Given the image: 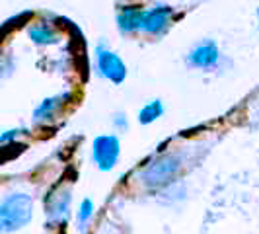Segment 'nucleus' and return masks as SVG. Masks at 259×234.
<instances>
[{
	"label": "nucleus",
	"mask_w": 259,
	"mask_h": 234,
	"mask_svg": "<svg viewBox=\"0 0 259 234\" xmlns=\"http://www.w3.org/2000/svg\"><path fill=\"white\" fill-rule=\"evenodd\" d=\"M174 20H176V10L171 6H166V4L148 6V8H144L141 33L148 35V37H162L171 27Z\"/></svg>",
	"instance_id": "4"
},
{
	"label": "nucleus",
	"mask_w": 259,
	"mask_h": 234,
	"mask_svg": "<svg viewBox=\"0 0 259 234\" xmlns=\"http://www.w3.org/2000/svg\"><path fill=\"white\" fill-rule=\"evenodd\" d=\"M94 213H96V205H94V201L92 199H84L82 203H80V207H78V224H80V230H86V226H88V222L94 219Z\"/></svg>",
	"instance_id": "12"
},
{
	"label": "nucleus",
	"mask_w": 259,
	"mask_h": 234,
	"mask_svg": "<svg viewBox=\"0 0 259 234\" xmlns=\"http://www.w3.org/2000/svg\"><path fill=\"white\" fill-rule=\"evenodd\" d=\"M24 131L22 129H10V131H6V133H2V137H0V143L2 144H8L10 141H16L20 135H22Z\"/></svg>",
	"instance_id": "14"
},
{
	"label": "nucleus",
	"mask_w": 259,
	"mask_h": 234,
	"mask_svg": "<svg viewBox=\"0 0 259 234\" xmlns=\"http://www.w3.org/2000/svg\"><path fill=\"white\" fill-rule=\"evenodd\" d=\"M33 211L35 203L33 197L22 191L6 195L0 203V226L2 232H16L20 228H24L27 222L33 219Z\"/></svg>",
	"instance_id": "1"
},
{
	"label": "nucleus",
	"mask_w": 259,
	"mask_h": 234,
	"mask_svg": "<svg viewBox=\"0 0 259 234\" xmlns=\"http://www.w3.org/2000/svg\"><path fill=\"white\" fill-rule=\"evenodd\" d=\"M121 156V143L115 135H100L92 143V160L100 172H111Z\"/></svg>",
	"instance_id": "5"
},
{
	"label": "nucleus",
	"mask_w": 259,
	"mask_h": 234,
	"mask_svg": "<svg viewBox=\"0 0 259 234\" xmlns=\"http://www.w3.org/2000/svg\"><path fill=\"white\" fill-rule=\"evenodd\" d=\"M70 191L68 189H59V191H51L49 197L45 199V215L51 222H59L65 224L70 213Z\"/></svg>",
	"instance_id": "7"
},
{
	"label": "nucleus",
	"mask_w": 259,
	"mask_h": 234,
	"mask_svg": "<svg viewBox=\"0 0 259 234\" xmlns=\"http://www.w3.org/2000/svg\"><path fill=\"white\" fill-rule=\"evenodd\" d=\"M219 61H221V51L214 41H201L187 53V63L193 68L208 70L219 65Z\"/></svg>",
	"instance_id": "6"
},
{
	"label": "nucleus",
	"mask_w": 259,
	"mask_h": 234,
	"mask_svg": "<svg viewBox=\"0 0 259 234\" xmlns=\"http://www.w3.org/2000/svg\"><path fill=\"white\" fill-rule=\"evenodd\" d=\"M27 37L37 47H53L63 41V35L51 22H33L26 29Z\"/></svg>",
	"instance_id": "8"
},
{
	"label": "nucleus",
	"mask_w": 259,
	"mask_h": 234,
	"mask_svg": "<svg viewBox=\"0 0 259 234\" xmlns=\"http://www.w3.org/2000/svg\"><path fill=\"white\" fill-rule=\"evenodd\" d=\"M143 6H123L117 12V29L121 35H133V33H141L143 27Z\"/></svg>",
	"instance_id": "9"
},
{
	"label": "nucleus",
	"mask_w": 259,
	"mask_h": 234,
	"mask_svg": "<svg viewBox=\"0 0 259 234\" xmlns=\"http://www.w3.org/2000/svg\"><path fill=\"white\" fill-rule=\"evenodd\" d=\"M164 115V104H162V100H150L148 104H144L141 107V111H139V123L141 125H150V123H154L156 119H160V117Z\"/></svg>",
	"instance_id": "11"
},
{
	"label": "nucleus",
	"mask_w": 259,
	"mask_h": 234,
	"mask_svg": "<svg viewBox=\"0 0 259 234\" xmlns=\"http://www.w3.org/2000/svg\"><path fill=\"white\" fill-rule=\"evenodd\" d=\"M94 59H96L98 74L102 78H105V80H109L111 84H121V82L127 78V65H125L123 59H121L113 49H109L105 43H98V45H96Z\"/></svg>",
	"instance_id": "3"
},
{
	"label": "nucleus",
	"mask_w": 259,
	"mask_h": 234,
	"mask_svg": "<svg viewBox=\"0 0 259 234\" xmlns=\"http://www.w3.org/2000/svg\"><path fill=\"white\" fill-rule=\"evenodd\" d=\"M72 98L70 92H65V94H57V96H51V98H45L41 104L33 109V121L37 125H43V123H49L55 119V115L59 113V109Z\"/></svg>",
	"instance_id": "10"
},
{
	"label": "nucleus",
	"mask_w": 259,
	"mask_h": 234,
	"mask_svg": "<svg viewBox=\"0 0 259 234\" xmlns=\"http://www.w3.org/2000/svg\"><path fill=\"white\" fill-rule=\"evenodd\" d=\"M257 24H259V10H257Z\"/></svg>",
	"instance_id": "15"
},
{
	"label": "nucleus",
	"mask_w": 259,
	"mask_h": 234,
	"mask_svg": "<svg viewBox=\"0 0 259 234\" xmlns=\"http://www.w3.org/2000/svg\"><path fill=\"white\" fill-rule=\"evenodd\" d=\"M182 168V160L180 156L176 154H162L154 158L150 164H146V168L143 170L141 174V180L146 187H162L169 183L176 176L178 172Z\"/></svg>",
	"instance_id": "2"
},
{
	"label": "nucleus",
	"mask_w": 259,
	"mask_h": 234,
	"mask_svg": "<svg viewBox=\"0 0 259 234\" xmlns=\"http://www.w3.org/2000/svg\"><path fill=\"white\" fill-rule=\"evenodd\" d=\"M111 121H113V127H115L117 131L129 129V121H127V115H125V113H115Z\"/></svg>",
	"instance_id": "13"
}]
</instances>
